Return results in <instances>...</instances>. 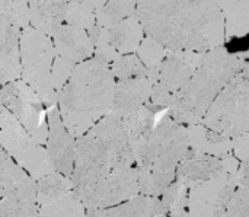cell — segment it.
<instances>
[{"label":"cell","instance_id":"obj_1","mask_svg":"<svg viewBox=\"0 0 249 217\" xmlns=\"http://www.w3.org/2000/svg\"><path fill=\"white\" fill-rule=\"evenodd\" d=\"M144 36L166 51L206 54L225 45V19L219 1H137Z\"/></svg>","mask_w":249,"mask_h":217},{"label":"cell","instance_id":"obj_2","mask_svg":"<svg viewBox=\"0 0 249 217\" xmlns=\"http://www.w3.org/2000/svg\"><path fill=\"white\" fill-rule=\"evenodd\" d=\"M115 85L109 64L95 55L73 67L55 107L74 139L86 134L112 112Z\"/></svg>","mask_w":249,"mask_h":217},{"label":"cell","instance_id":"obj_3","mask_svg":"<svg viewBox=\"0 0 249 217\" xmlns=\"http://www.w3.org/2000/svg\"><path fill=\"white\" fill-rule=\"evenodd\" d=\"M136 166L123 126L115 114L104 117L86 134L76 139L71 182L74 191L85 190L115 169Z\"/></svg>","mask_w":249,"mask_h":217},{"label":"cell","instance_id":"obj_4","mask_svg":"<svg viewBox=\"0 0 249 217\" xmlns=\"http://www.w3.org/2000/svg\"><path fill=\"white\" fill-rule=\"evenodd\" d=\"M241 70L236 51L220 47L203 54L190 80L172 98L168 115L184 127L201 124L213 101Z\"/></svg>","mask_w":249,"mask_h":217},{"label":"cell","instance_id":"obj_5","mask_svg":"<svg viewBox=\"0 0 249 217\" xmlns=\"http://www.w3.org/2000/svg\"><path fill=\"white\" fill-rule=\"evenodd\" d=\"M191 150L187 128L166 114L134 156L140 194L162 197L177 180L178 165Z\"/></svg>","mask_w":249,"mask_h":217},{"label":"cell","instance_id":"obj_6","mask_svg":"<svg viewBox=\"0 0 249 217\" xmlns=\"http://www.w3.org/2000/svg\"><path fill=\"white\" fill-rule=\"evenodd\" d=\"M20 80L26 83L44 102L45 108L57 105V93L51 83L55 51L50 36L28 26L20 31Z\"/></svg>","mask_w":249,"mask_h":217},{"label":"cell","instance_id":"obj_7","mask_svg":"<svg viewBox=\"0 0 249 217\" xmlns=\"http://www.w3.org/2000/svg\"><path fill=\"white\" fill-rule=\"evenodd\" d=\"M201 124L231 140L249 134L248 76L239 73L223 88Z\"/></svg>","mask_w":249,"mask_h":217},{"label":"cell","instance_id":"obj_8","mask_svg":"<svg viewBox=\"0 0 249 217\" xmlns=\"http://www.w3.org/2000/svg\"><path fill=\"white\" fill-rule=\"evenodd\" d=\"M0 149L35 182L54 172L45 146L39 145L0 104Z\"/></svg>","mask_w":249,"mask_h":217},{"label":"cell","instance_id":"obj_9","mask_svg":"<svg viewBox=\"0 0 249 217\" xmlns=\"http://www.w3.org/2000/svg\"><path fill=\"white\" fill-rule=\"evenodd\" d=\"M239 161L229 155L220 175L188 190V217H225L238 188Z\"/></svg>","mask_w":249,"mask_h":217},{"label":"cell","instance_id":"obj_10","mask_svg":"<svg viewBox=\"0 0 249 217\" xmlns=\"http://www.w3.org/2000/svg\"><path fill=\"white\" fill-rule=\"evenodd\" d=\"M0 104L39 145L45 146L48 134L47 108L41 98L26 83L16 80L1 86Z\"/></svg>","mask_w":249,"mask_h":217},{"label":"cell","instance_id":"obj_11","mask_svg":"<svg viewBox=\"0 0 249 217\" xmlns=\"http://www.w3.org/2000/svg\"><path fill=\"white\" fill-rule=\"evenodd\" d=\"M201 55L203 54L187 51H169L158 70L156 82L153 85L146 108L155 114L169 108L172 98L185 86V83L193 76Z\"/></svg>","mask_w":249,"mask_h":217},{"label":"cell","instance_id":"obj_12","mask_svg":"<svg viewBox=\"0 0 249 217\" xmlns=\"http://www.w3.org/2000/svg\"><path fill=\"white\" fill-rule=\"evenodd\" d=\"M74 194L79 197L86 212L102 210L123 204L140 194L137 168L128 166L115 169L96 184L85 190L74 191Z\"/></svg>","mask_w":249,"mask_h":217},{"label":"cell","instance_id":"obj_13","mask_svg":"<svg viewBox=\"0 0 249 217\" xmlns=\"http://www.w3.org/2000/svg\"><path fill=\"white\" fill-rule=\"evenodd\" d=\"M48 134L45 142V149L53 165L54 172H58L67 178H71L74 166V150L76 139L69 133L57 107L47 112Z\"/></svg>","mask_w":249,"mask_h":217},{"label":"cell","instance_id":"obj_14","mask_svg":"<svg viewBox=\"0 0 249 217\" xmlns=\"http://www.w3.org/2000/svg\"><path fill=\"white\" fill-rule=\"evenodd\" d=\"M88 34L95 48L107 47L118 55L134 54L144 39V31L137 15H133L108 29H101L95 25L88 31Z\"/></svg>","mask_w":249,"mask_h":217},{"label":"cell","instance_id":"obj_15","mask_svg":"<svg viewBox=\"0 0 249 217\" xmlns=\"http://www.w3.org/2000/svg\"><path fill=\"white\" fill-rule=\"evenodd\" d=\"M55 55L73 67L92 58L95 54V45L88 31L63 23L51 36Z\"/></svg>","mask_w":249,"mask_h":217},{"label":"cell","instance_id":"obj_16","mask_svg":"<svg viewBox=\"0 0 249 217\" xmlns=\"http://www.w3.org/2000/svg\"><path fill=\"white\" fill-rule=\"evenodd\" d=\"M153 85H155V79L152 76L117 82L111 114L124 118L127 115L137 112L140 108L146 107Z\"/></svg>","mask_w":249,"mask_h":217},{"label":"cell","instance_id":"obj_17","mask_svg":"<svg viewBox=\"0 0 249 217\" xmlns=\"http://www.w3.org/2000/svg\"><path fill=\"white\" fill-rule=\"evenodd\" d=\"M225 165L226 158H216L191 150V153L178 165L177 180L190 190L220 175Z\"/></svg>","mask_w":249,"mask_h":217},{"label":"cell","instance_id":"obj_18","mask_svg":"<svg viewBox=\"0 0 249 217\" xmlns=\"http://www.w3.org/2000/svg\"><path fill=\"white\" fill-rule=\"evenodd\" d=\"M20 29L0 19V88L20 80Z\"/></svg>","mask_w":249,"mask_h":217},{"label":"cell","instance_id":"obj_19","mask_svg":"<svg viewBox=\"0 0 249 217\" xmlns=\"http://www.w3.org/2000/svg\"><path fill=\"white\" fill-rule=\"evenodd\" d=\"M86 217H169L160 199L139 194L137 197L102 210L86 212Z\"/></svg>","mask_w":249,"mask_h":217},{"label":"cell","instance_id":"obj_20","mask_svg":"<svg viewBox=\"0 0 249 217\" xmlns=\"http://www.w3.org/2000/svg\"><path fill=\"white\" fill-rule=\"evenodd\" d=\"M29 9V26L42 32L47 36H53L55 31L66 23L67 1H45L35 0L28 1Z\"/></svg>","mask_w":249,"mask_h":217},{"label":"cell","instance_id":"obj_21","mask_svg":"<svg viewBox=\"0 0 249 217\" xmlns=\"http://www.w3.org/2000/svg\"><path fill=\"white\" fill-rule=\"evenodd\" d=\"M187 136L193 150L216 156V158H226L232 155V140L207 128L203 124L188 126Z\"/></svg>","mask_w":249,"mask_h":217},{"label":"cell","instance_id":"obj_22","mask_svg":"<svg viewBox=\"0 0 249 217\" xmlns=\"http://www.w3.org/2000/svg\"><path fill=\"white\" fill-rule=\"evenodd\" d=\"M155 117H156L155 112L143 107L137 112L121 118L133 156H136L149 140L155 128Z\"/></svg>","mask_w":249,"mask_h":217},{"label":"cell","instance_id":"obj_23","mask_svg":"<svg viewBox=\"0 0 249 217\" xmlns=\"http://www.w3.org/2000/svg\"><path fill=\"white\" fill-rule=\"evenodd\" d=\"M0 217H39L35 182H31L0 200Z\"/></svg>","mask_w":249,"mask_h":217},{"label":"cell","instance_id":"obj_24","mask_svg":"<svg viewBox=\"0 0 249 217\" xmlns=\"http://www.w3.org/2000/svg\"><path fill=\"white\" fill-rule=\"evenodd\" d=\"M225 19V38L249 35V1H219Z\"/></svg>","mask_w":249,"mask_h":217},{"label":"cell","instance_id":"obj_25","mask_svg":"<svg viewBox=\"0 0 249 217\" xmlns=\"http://www.w3.org/2000/svg\"><path fill=\"white\" fill-rule=\"evenodd\" d=\"M35 191H36V206L42 207L73 193L74 187L70 178L58 172H51L35 182Z\"/></svg>","mask_w":249,"mask_h":217},{"label":"cell","instance_id":"obj_26","mask_svg":"<svg viewBox=\"0 0 249 217\" xmlns=\"http://www.w3.org/2000/svg\"><path fill=\"white\" fill-rule=\"evenodd\" d=\"M31 182L35 181L31 180L28 174L22 171L4 150L0 149V200Z\"/></svg>","mask_w":249,"mask_h":217},{"label":"cell","instance_id":"obj_27","mask_svg":"<svg viewBox=\"0 0 249 217\" xmlns=\"http://www.w3.org/2000/svg\"><path fill=\"white\" fill-rule=\"evenodd\" d=\"M137 1H99L96 7L95 25L108 29L121 20L136 15Z\"/></svg>","mask_w":249,"mask_h":217},{"label":"cell","instance_id":"obj_28","mask_svg":"<svg viewBox=\"0 0 249 217\" xmlns=\"http://www.w3.org/2000/svg\"><path fill=\"white\" fill-rule=\"evenodd\" d=\"M39 217H86V209L73 193L64 196L63 199L50 203L47 206L38 207Z\"/></svg>","mask_w":249,"mask_h":217},{"label":"cell","instance_id":"obj_29","mask_svg":"<svg viewBox=\"0 0 249 217\" xmlns=\"http://www.w3.org/2000/svg\"><path fill=\"white\" fill-rule=\"evenodd\" d=\"M99 1H67L66 23L89 31L95 26Z\"/></svg>","mask_w":249,"mask_h":217},{"label":"cell","instance_id":"obj_30","mask_svg":"<svg viewBox=\"0 0 249 217\" xmlns=\"http://www.w3.org/2000/svg\"><path fill=\"white\" fill-rule=\"evenodd\" d=\"M109 69L112 72V76L115 82L121 80H130V79H139V77H146L152 76L149 70L143 66L137 54H127V55H120L117 57L111 64ZM153 77V76H152ZM155 79V77H153Z\"/></svg>","mask_w":249,"mask_h":217},{"label":"cell","instance_id":"obj_31","mask_svg":"<svg viewBox=\"0 0 249 217\" xmlns=\"http://www.w3.org/2000/svg\"><path fill=\"white\" fill-rule=\"evenodd\" d=\"M168 53L169 51H166L162 45H159L158 42H155L153 39H150L147 36H144V39L142 41V44L139 45V48L136 51V54L140 58V61L143 63V66L155 77V82H156L158 70Z\"/></svg>","mask_w":249,"mask_h":217},{"label":"cell","instance_id":"obj_32","mask_svg":"<svg viewBox=\"0 0 249 217\" xmlns=\"http://www.w3.org/2000/svg\"><path fill=\"white\" fill-rule=\"evenodd\" d=\"M0 19L12 23L20 31L29 26L28 1H0Z\"/></svg>","mask_w":249,"mask_h":217},{"label":"cell","instance_id":"obj_33","mask_svg":"<svg viewBox=\"0 0 249 217\" xmlns=\"http://www.w3.org/2000/svg\"><path fill=\"white\" fill-rule=\"evenodd\" d=\"M225 217H249V191L238 187L233 193Z\"/></svg>","mask_w":249,"mask_h":217},{"label":"cell","instance_id":"obj_34","mask_svg":"<svg viewBox=\"0 0 249 217\" xmlns=\"http://www.w3.org/2000/svg\"><path fill=\"white\" fill-rule=\"evenodd\" d=\"M71 70H73V66L69 64L67 61L58 58L55 55V60L53 63V70H51V83H53V88H54V92L60 93V90L64 88V85L67 83L70 74H71Z\"/></svg>","mask_w":249,"mask_h":217},{"label":"cell","instance_id":"obj_35","mask_svg":"<svg viewBox=\"0 0 249 217\" xmlns=\"http://www.w3.org/2000/svg\"><path fill=\"white\" fill-rule=\"evenodd\" d=\"M232 155L239 162L249 159V134L241 136V137L232 140Z\"/></svg>","mask_w":249,"mask_h":217},{"label":"cell","instance_id":"obj_36","mask_svg":"<svg viewBox=\"0 0 249 217\" xmlns=\"http://www.w3.org/2000/svg\"><path fill=\"white\" fill-rule=\"evenodd\" d=\"M238 187L249 191V159L239 162L238 169Z\"/></svg>","mask_w":249,"mask_h":217},{"label":"cell","instance_id":"obj_37","mask_svg":"<svg viewBox=\"0 0 249 217\" xmlns=\"http://www.w3.org/2000/svg\"><path fill=\"white\" fill-rule=\"evenodd\" d=\"M236 54L239 55V60H241V64H242L241 73L249 77V50H247V51H236Z\"/></svg>","mask_w":249,"mask_h":217}]
</instances>
